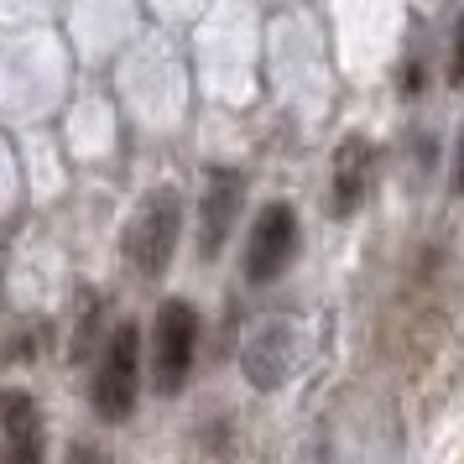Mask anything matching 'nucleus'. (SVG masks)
<instances>
[{"label":"nucleus","mask_w":464,"mask_h":464,"mask_svg":"<svg viewBox=\"0 0 464 464\" xmlns=\"http://www.w3.org/2000/svg\"><path fill=\"white\" fill-rule=\"evenodd\" d=\"M178 230H183V198L172 183H157V188L141 193V204L126 225V266L136 276H162L172 266V251H178Z\"/></svg>","instance_id":"1"},{"label":"nucleus","mask_w":464,"mask_h":464,"mask_svg":"<svg viewBox=\"0 0 464 464\" xmlns=\"http://www.w3.org/2000/svg\"><path fill=\"white\" fill-rule=\"evenodd\" d=\"M136 392H141V329L136 324H115L105 355L94 365V412L105 422H126L130 407H136Z\"/></svg>","instance_id":"2"},{"label":"nucleus","mask_w":464,"mask_h":464,"mask_svg":"<svg viewBox=\"0 0 464 464\" xmlns=\"http://www.w3.org/2000/svg\"><path fill=\"white\" fill-rule=\"evenodd\" d=\"M151 376H157V392L172 397V392H183L193 376V355H198V314H193V303L183 297H168L162 308H157V329H151Z\"/></svg>","instance_id":"3"},{"label":"nucleus","mask_w":464,"mask_h":464,"mask_svg":"<svg viewBox=\"0 0 464 464\" xmlns=\"http://www.w3.org/2000/svg\"><path fill=\"white\" fill-rule=\"evenodd\" d=\"M297 355H303V329L297 318H261L240 350V371L256 392H276L282 381L297 371Z\"/></svg>","instance_id":"4"},{"label":"nucleus","mask_w":464,"mask_h":464,"mask_svg":"<svg viewBox=\"0 0 464 464\" xmlns=\"http://www.w3.org/2000/svg\"><path fill=\"white\" fill-rule=\"evenodd\" d=\"M297 256V209L293 204H266L256 214V230H251V246H246V276L256 287H266L276 276L293 266Z\"/></svg>","instance_id":"5"},{"label":"nucleus","mask_w":464,"mask_h":464,"mask_svg":"<svg viewBox=\"0 0 464 464\" xmlns=\"http://www.w3.org/2000/svg\"><path fill=\"white\" fill-rule=\"evenodd\" d=\"M0 464H47V428L32 392H0Z\"/></svg>","instance_id":"6"},{"label":"nucleus","mask_w":464,"mask_h":464,"mask_svg":"<svg viewBox=\"0 0 464 464\" xmlns=\"http://www.w3.org/2000/svg\"><path fill=\"white\" fill-rule=\"evenodd\" d=\"M240 198H246V178L235 168H214L209 183H204V204H198V256H204V261H214L219 246L230 240Z\"/></svg>","instance_id":"7"},{"label":"nucleus","mask_w":464,"mask_h":464,"mask_svg":"<svg viewBox=\"0 0 464 464\" xmlns=\"http://www.w3.org/2000/svg\"><path fill=\"white\" fill-rule=\"evenodd\" d=\"M371 178H376V151H371V141H365V136L339 141V151H334V188H329V214H334V219H350V214L365 204Z\"/></svg>","instance_id":"8"},{"label":"nucleus","mask_w":464,"mask_h":464,"mask_svg":"<svg viewBox=\"0 0 464 464\" xmlns=\"http://www.w3.org/2000/svg\"><path fill=\"white\" fill-rule=\"evenodd\" d=\"M449 84L464 89V16L454 22V53H449Z\"/></svg>","instance_id":"9"},{"label":"nucleus","mask_w":464,"mask_h":464,"mask_svg":"<svg viewBox=\"0 0 464 464\" xmlns=\"http://www.w3.org/2000/svg\"><path fill=\"white\" fill-rule=\"evenodd\" d=\"M68 464H105V449H89V443H73V459Z\"/></svg>","instance_id":"10"},{"label":"nucleus","mask_w":464,"mask_h":464,"mask_svg":"<svg viewBox=\"0 0 464 464\" xmlns=\"http://www.w3.org/2000/svg\"><path fill=\"white\" fill-rule=\"evenodd\" d=\"M454 188L464 193V136H459V157H454Z\"/></svg>","instance_id":"11"}]
</instances>
